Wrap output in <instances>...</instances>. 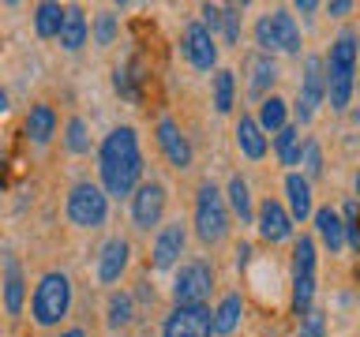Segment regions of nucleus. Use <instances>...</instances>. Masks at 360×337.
<instances>
[{
	"label": "nucleus",
	"instance_id": "nucleus-1",
	"mask_svg": "<svg viewBox=\"0 0 360 337\" xmlns=\"http://www.w3.org/2000/svg\"><path fill=\"white\" fill-rule=\"evenodd\" d=\"M98 168L105 195L112 199H131L135 187L143 184V154H139V135L135 128H112L98 146Z\"/></svg>",
	"mask_w": 360,
	"mask_h": 337
},
{
	"label": "nucleus",
	"instance_id": "nucleus-2",
	"mask_svg": "<svg viewBox=\"0 0 360 337\" xmlns=\"http://www.w3.org/2000/svg\"><path fill=\"white\" fill-rule=\"evenodd\" d=\"M356 34L342 30L338 41L330 45V56H326V94H330V109L345 112L349 98H353L356 86Z\"/></svg>",
	"mask_w": 360,
	"mask_h": 337
},
{
	"label": "nucleus",
	"instance_id": "nucleus-3",
	"mask_svg": "<svg viewBox=\"0 0 360 337\" xmlns=\"http://www.w3.org/2000/svg\"><path fill=\"white\" fill-rule=\"evenodd\" d=\"M195 236L207 247L221 244L229 236V202L210 180H202L195 191Z\"/></svg>",
	"mask_w": 360,
	"mask_h": 337
},
{
	"label": "nucleus",
	"instance_id": "nucleus-4",
	"mask_svg": "<svg viewBox=\"0 0 360 337\" xmlns=\"http://www.w3.org/2000/svg\"><path fill=\"white\" fill-rule=\"evenodd\" d=\"M68 308H72V281H68V274H56V270H49L38 289H34V300H30V315L38 326H56L68 315Z\"/></svg>",
	"mask_w": 360,
	"mask_h": 337
},
{
	"label": "nucleus",
	"instance_id": "nucleus-5",
	"mask_svg": "<svg viewBox=\"0 0 360 337\" xmlns=\"http://www.w3.org/2000/svg\"><path fill=\"white\" fill-rule=\"evenodd\" d=\"M255 41L263 45V53H300V27L285 8H274L255 22Z\"/></svg>",
	"mask_w": 360,
	"mask_h": 337
},
{
	"label": "nucleus",
	"instance_id": "nucleus-6",
	"mask_svg": "<svg viewBox=\"0 0 360 337\" xmlns=\"http://www.w3.org/2000/svg\"><path fill=\"white\" fill-rule=\"evenodd\" d=\"M105 213H109L105 187L83 180V184H75L68 191V218H72V225H79V229H101V225H105Z\"/></svg>",
	"mask_w": 360,
	"mask_h": 337
},
{
	"label": "nucleus",
	"instance_id": "nucleus-7",
	"mask_svg": "<svg viewBox=\"0 0 360 337\" xmlns=\"http://www.w3.org/2000/svg\"><path fill=\"white\" fill-rule=\"evenodd\" d=\"M315 300V240L300 236L292 247V308L297 315H308Z\"/></svg>",
	"mask_w": 360,
	"mask_h": 337
},
{
	"label": "nucleus",
	"instance_id": "nucleus-8",
	"mask_svg": "<svg viewBox=\"0 0 360 337\" xmlns=\"http://www.w3.org/2000/svg\"><path fill=\"white\" fill-rule=\"evenodd\" d=\"M210 289H214V266L207 258H188V263H180L176 281H173V300L176 303H207Z\"/></svg>",
	"mask_w": 360,
	"mask_h": 337
},
{
	"label": "nucleus",
	"instance_id": "nucleus-9",
	"mask_svg": "<svg viewBox=\"0 0 360 337\" xmlns=\"http://www.w3.org/2000/svg\"><path fill=\"white\" fill-rule=\"evenodd\" d=\"M214 311L210 303H176L162 326V337H210Z\"/></svg>",
	"mask_w": 360,
	"mask_h": 337
},
{
	"label": "nucleus",
	"instance_id": "nucleus-10",
	"mask_svg": "<svg viewBox=\"0 0 360 337\" xmlns=\"http://www.w3.org/2000/svg\"><path fill=\"white\" fill-rule=\"evenodd\" d=\"M323 94H326V60L323 56H308V60H304V75H300V98H297L300 124H308L315 117Z\"/></svg>",
	"mask_w": 360,
	"mask_h": 337
},
{
	"label": "nucleus",
	"instance_id": "nucleus-11",
	"mask_svg": "<svg viewBox=\"0 0 360 337\" xmlns=\"http://www.w3.org/2000/svg\"><path fill=\"white\" fill-rule=\"evenodd\" d=\"M162 213H165V187L158 180H143L131 195V221L135 229L150 232L154 225H162Z\"/></svg>",
	"mask_w": 360,
	"mask_h": 337
},
{
	"label": "nucleus",
	"instance_id": "nucleus-12",
	"mask_svg": "<svg viewBox=\"0 0 360 337\" xmlns=\"http://www.w3.org/2000/svg\"><path fill=\"white\" fill-rule=\"evenodd\" d=\"M180 49H184L188 64L195 67V72H214V67H218V45H214V34L202 27V22H188Z\"/></svg>",
	"mask_w": 360,
	"mask_h": 337
},
{
	"label": "nucleus",
	"instance_id": "nucleus-13",
	"mask_svg": "<svg viewBox=\"0 0 360 337\" xmlns=\"http://www.w3.org/2000/svg\"><path fill=\"white\" fill-rule=\"evenodd\" d=\"M188 247V229L180 221H169L158 229V240H154V251H150V266L154 270H173L180 263V255H184Z\"/></svg>",
	"mask_w": 360,
	"mask_h": 337
},
{
	"label": "nucleus",
	"instance_id": "nucleus-14",
	"mask_svg": "<svg viewBox=\"0 0 360 337\" xmlns=\"http://www.w3.org/2000/svg\"><path fill=\"white\" fill-rule=\"evenodd\" d=\"M255 225H259V236H263L266 244H281V240L292 236V218H289V210L281 206L278 199H266L263 206H259Z\"/></svg>",
	"mask_w": 360,
	"mask_h": 337
},
{
	"label": "nucleus",
	"instance_id": "nucleus-15",
	"mask_svg": "<svg viewBox=\"0 0 360 337\" xmlns=\"http://www.w3.org/2000/svg\"><path fill=\"white\" fill-rule=\"evenodd\" d=\"M158 146H162V154L169 157L173 168H188L191 165V143L184 139V131L176 128V120H169V117L158 120Z\"/></svg>",
	"mask_w": 360,
	"mask_h": 337
},
{
	"label": "nucleus",
	"instance_id": "nucleus-16",
	"mask_svg": "<svg viewBox=\"0 0 360 337\" xmlns=\"http://www.w3.org/2000/svg\"><path fill=\"white\" fill-rule=\"evenodd\" d=\"M128 258H131L128 240L112 236V240L101 247V255H98V281H101V285H112V281H120V274L128 270Z\"/></svg>",
	"mask_w": 360,
	"mask_h": 337
},
{
	"label": "nucleus",
	"instance_id": "nucleus-17",
	"mask_svg": "<svg viewBox=\"0 0 360 337\" xmlns=\"http://www.w3.org/2000/svg\"><path fill=\"white\" fill-rule=\"evenodd\" d=\"M315 232H319V240L330 247V251H342L345 247V221H342V213H338L334 206L315 210Z\"/></svg>",
	"mask_w": 360,
	"mask_h": 337
},
{
	"label": "nucleus",
	"instance_id": "nucleus-18",
	"mask_svg": "<svg viewBox=\"0 0 360 337\" xmlns=\"http://www.w3.org/2000/svg\"><path fill=\"white\" fill-rule=\"evenodd\" d=\"M236 146H240L244 157H252V161H259V157L266 154V131L259 128V120L248 117V112L236 120Z\"/></svg>",
	"mask_w": 360,
	"mask_h": 337
},
{
	"label": "nucleus",
	"instance_id": "nucleus-19",
	"mask_svg": "<svg viewBox=\"0 0 360 337\" xmlns=\"http://www.w3.org/2000/svg\"><path fill=\"white\" fill-rule=\"evenodd\" d=\"M285 195H289V218L292 221H308L311 218V184L304 180V173L285 176Z\"/></svg>",
	"mask_w": 360,
	"mask_h": 337
},
{
	"label": "nucleus",
	"instance_id": "nucleus-20",
	"mask_svg": "<svg viewBox=\"0 0 360 337\" xmlns=\"http://www.w3.org/2000/svg\"><path fill=\"white\" fill-rule=\"evenodd\" d=\"M248 72H252V79H248L252 98H266V90L278 83V64H274V56H266V53H255L252 60H248Z\"/></svg>",
	"mask_w": 360,
	"mask_h": 337
},
{
	"label": "nucleus",
	"instance_id": "nucleus-21",
	"mask_svg": "<svg viewBox=\"0 0 360 337\" xmlns=\"http://www.w3.org/2000/svg\"><path fill=\"white\" fill-rule=\"evenodd\" d=\"M27 135L38 146H45L56 135V109L53 105H34L30 112H27Z\"/></svg>",
	"mask_w": 360,
	"mask_h": 337
},
{
	"label": "nucleus",
	"instance_id": "nucleus-22",
	"mask_svg": "<svg viewBox=\"0 0 360 337\" xmlns=\"http://www.w3.org/2000/svg\"><path fill=\"white\" fill-rule=\"evenodd\" d=\"M240 319H244V300L236 296V292H229V296L214 308V333L229 337L236 326H240Z\"/></svg>",
	"mask_w": 360,
	"mask_h": 337
},
{
	"label": "nucleus",
	"instance_id": "nucleus-23",
	"mask_svg": "<svg viewBox=\"0 0 360 337\" xmlns=\"http://www.w3.org/2000/svg\"><path fill=\"white\" fill-rule=\"evenodd\" d=\"M64 15H68V8L53 4V0H45V4L34 8V30H38V38H60Z\"/></svg>",
	"mask_w": 360,
	"mask_h": 337
},
{
	"label": "nucleus",
	"instance_id": "nucleus-24",
	"mask_svg": "<svg viewBox=\"0 0 360 337\" xmlns=\"http://www.w3.org/2000/svg\"><path fill=\"white\" fill-rule=\"evenodd\" d=\"M86 34H90L86 15H83L79 8H68L64 27H60V45H64L68 53H75V49H83V45H86Z\"/></svg>",
	"mask_w": 360,
	"mask_h": 337
},
{
	"label": "nucleus",
	"instance_id": "nucleus-25",
	"mask_svg": "<svg viewBox=\"0 0 360 337\" xmlns=\"http://www.w3.org/2000/svg\"><path fill=\"white\" fill-rule=\"evenodd\" d=\"M22 270H19V263L15 258H4V308H8V315H19L22 311Z\"/></svg>",
	"mask_w": 360,
	"mask_h": 337
},
{
	"label": "nucleus",
	"instance_id": "nucleus-26",
	"mask_svg": "<svg viewBox=\"0 0 360 337\" xmlns=\"http://www.w3.org/2000/svg\"><path fill=\"white\" fill-rule=\"evenodd\" d=\"M285 117H289V109H285V101H281L278 94H266L263 101H259V128H263V131H281V128H285Z\"/></svg>",
	"mask_w": 360,
	"mask_h": 337
},
{
	"label": "nucleus",
	"instance_id": "nucleus-27",
	"mask_svg": "<svg viewBox=\"0 0 360 337\" xmlns=\"http://www.w3.org/2000/svg\"><path fill=\"white\" fill-rule=\"evenodd\" d=\"M225 202L233 206V213L240 218V225H248V221L255 218V213H252V191H248V180H244V176H233V180H229Z\"/></svg>",
	"mask_w": 360,
	"mask_h": 337
},
{
	"label": "nucleus",
	"instance_id": "nucleus-28",
	"mask_svg": "<svg viewBox=\"0 0 360 337\" xmlns=\"http://www.w3.org/2000/svg\"><path fill=\"white\" fill-rule=\"evenodd\" d=\"M233 94H236L233 72H229V67H218V72H214V109L229 112L233 109Z\"/></svg>",
	"mask_w": 360,
	"mask_h": 337
},
{
	"label": "nucleus",
	"instance_id": "nucleus-29",
	"mask_svg": "<svg viewBox=\"0 0 360 337\" xmlns=\"http://www.w3.org/2000/svg\"><path fill=\"white\" fill-rule=\"evenodd\" d=\"M135 319V303L128 292H112L109 296V326L112 330H124V326H131Z\"/></svg>",
	"mask_w": 360,
	"mask_h": 337
},
{
	"label": "nucleus",
	"instance_id": "nucleus-30",
	"mask_svg": "<svg viewBox=\"0 0 360 337\" xmlns=\"http://www.w3.org/2000/svg\"><path fill=\"white\" fill-rule=\"evenodd\" d=\"M64 143H68V150H72V154H86V150H90L86 124L79 120V117H72V120H68V135H64Z\"/></svg>",
	"mask_w": 360,
	"mask_h": 337
},
{
	"label": "nucleus",
	"instance_id": "nucleus-31",
	"mask_svg": "<svg viewBox=\"0 0 360 337\" xmlns=\"http://www.w3.org/2000/svg\"><path fill=\"white\" fill-rule=\"evenodd\" d=\"M300 165H304V180L323 173V150H319V143H311V139L304 143V157H300Z\"/></svg>",
	"mask_w": 360,
	"mask_h": 337
},
{
	"label": "nucleus",
	"instance_id": "nucleus-32",
	"mask_svg": "<svg viewBox=\"0 0 360 337\" xmlns=\"http://www.w3.org/2000/svg\"><path fill=\"white\" fill-rule=\"evenodd\" d=\"M221 30H225V41H229V45L240 41V8H236V4L221 8Z\"/></svg>",
	"mask_w": 360,
	"mask_h": 337
},
{
	"label": "nucleus",
	"instance_id": "nucleus-33",
	"mask_svg": "<svg viewBox=\"0 0 360 337\" xmlns=\"http://www.w3.org/2000/svg\"><path fill=\"white\" fill-rule=\"evenodd\" d=\"M117 15L112 11H105V15H98V22H94V38H98V45H112L117 41Z\"/></svg>",
	"mask_w": 360,
	"mask_h": 337
},
{
	"label": "nucleus",
	"instance_id": "nucleus-34",
	"mask_svg": "<svg viewBox=\"0 0 360 337\" xmlns=\"http://www.w3.org/2000/svg\"><path fill=\"white\" fill-rule=\"evenodd\" d=\"M345 240L360 251V213H356V202H345Z\"/></svg>",
	"mask_w": 360,
	"mask_h": 337
},
{
	"label": "nucleus",
	"instance_id": "nucleus-35",
	"mask_svg": "<svg viewBox=\"0 0 360 337\" xmlns=\"http://www.w3.org/2000/svg\"><path fill=\"white\" fill-rule=\"evenodd\" d=\"M297 143H300V128H297V124H285V128L278 131V139H274V146H278V157H285V154H289Z\"/></svg>",
	"mask_w": 360,
	"mask_h": 337
},
{
	"label": "nucleus",
	"instance_id": "nucleus-36",
	"mask_svg": "<svg viewBox=\"0 0 360 337\" xmlns=\"http://www.w3.org/2000/svg\"><path fill=\"white\" fill-rule=\"evenodd\" d=\"M300 337H323V311L319 308L300 315Z\"/></svg>",
	"mask_w": 360,
	"mask_h": 337
},
{
	"label": "nucleus",
	"instance_id": "nucleus-37",
	"mask_svg": "<svg viewBox=\"0 0 360 337\" xmlns=\"http://www.w3.org/2000/svg\"><path fill=\"white\" fill-rule=\"evenodd\" d=\"M202 27H207L210 34L221 27V8L218 4H202Z\"/></svg>",
	"mask_w": 360,
	"mask_h": 337
},
{
	"label": "nucleus",
	"instance_id": "nucleus-38",
	"mask_svg": "<svg viewBox=\"0 0 360 337\" xmlns=\"http://www.w3.org/2000/svg\"><path fill=\"white\" fill-rule=\"evenodd\" d=\"M349 11H353V4H349V0H334V4H326V15H334V19L349 15Z\"/></svg>",
	"mask_w": 360,
	"mask_h": 337
},
{
	"label": "nucleus",
	"instance_id": "nucleus-39",
	"mask_svg": "<svg viewBox=\"0 0 360 337\" xmlns=\"http://www.w3.org/2000/svg\"><path fill=\"white\" fill-rule=\"evenodd\" d=\"M0 117H8V90L0 86Z\"/></svg>",
	"mask_w": 360,
	"mask_h": 337
},
{
	"label": "nucleus",
	"instance_id": "nucleus-40",
	"mask_svg": "<svg viewBox=\"0 0 360 337\" xmlns=\"http://www.w3.org/2000/svg\"><path fill=\"white\" fill-rule=\"evenodd\" d=\"M315 8H319L315 0H300V4H297V11H315Z\"/></svg>",
	"mask_w": 360,
	"mask_h": 337
},
{
	"label": "nucleus",
	"instance_id": "nucleus-41",
	"mask_svg": "<svg viewBox=\"0 0 360 337\" xmlns=\"http://www.w3.org/2000/svg\"><path fill=\"white\" fill-rule=\"evenodd\" d=\"M60 337H86V333H83V330H79V326H75V330H64Z\"/></svg>",
	"mask_w": 360,
	"mask_h": 337
},
{
	"label": "nucleus",
	"instance_id": "nucleus-42",
	"mask_svg": "<svg viewBox=\"0 0 360 337\" xmlns=\"http://www.w3.org/2000/svg\"><path fill=\"white\" fill-rule=\"evenodd\" d=\"M356 195H360V173H356Z\"/></svg>",
	"mask_w": 360,
	"mask_h": 337
}]
</instances>
